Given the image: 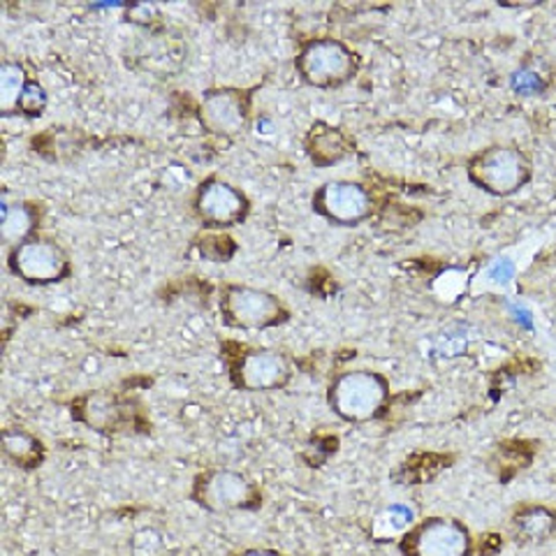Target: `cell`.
I'll list each match as a JSON object with an SVG mask.
<instances>
[{
    "mask_svg": "<svg viewBox=\"0 0 556 556\" xmlns=\"http://www.w3.org/2000/svg\"><path fill=\"white\" fill-rule=\"evenodd\" d=\"M28 75L20 63H3L0 67V110L3 114L20 112V100L28 86Z\"/></svg>",
    "mask_w": 556,
    "mask_h": 556,
    "instance_id": "17",
    "label": "cell"
},
{
    "mask_svg": "<svg viewBox=\"0 0 556 556\" xmlns=\"http://www.w3.org/2000/svg\"><path fill=\"white\" fill-rule=\"evenodd\" d=\"M392 402L390 380L380 371L353 369L332 378L327 388V406L339 420L369 425L388 413Z\"/></svg>",
    "mask_w": 556,
    "mask_h": 556,
    "instance_id": "1",
    "label": "cell"
},
{
    "mask_svg": "<svg viewBox=\"0 0 556 556\" xmlns=\"http://www.w3.org/2000/svg\"><path fill=\"white\" fill-rule=\"evenodd\" d=\"M362 67V59L353 47L337 38L306 40L294 59L300 79L313 89L332 91L353 81Z\"/></svg>",
    "mask_w": 556,
    "mask_h": 556,
    "instance_id": "4",
    "label": "cell"
},
{
    "mask_svg": "<svg viewBox=\"0 0 556 556\" xmlns=\"http://www.w3.org/2000/svg\"><path fill=\"white\" fill-rule=\"evenodd\" d=\"M40 223V206L33 202H14L3 200V223H0V239L10 247L33 239V232L38 230Z\"/></svg>",
    "mask_w": 556,
    "mask_h": 556,
    "instance_id": "16",
    "label": "cell"
},
{
    "mask_svg": "<svg viewBox=\"0 0 556 556\" xmlns=\"http://www.w3.org/2000/svg\"><path fill=\"white\" fill-rule=\"evenodd\" d=\"M228 374L239 392H276L290 386L294 364L271 348L239 345L237 353L228 355Z\"/></svg>",
    "mask_w": 556,
    "mask_h": 556,
    "instance_id": "6",
    "label": "cell"
},
{
    "mask_svg": "<svg viewBox=\"0 0 556 556\" xmlns=\"http://www.w3.org/2000/svg\"><path fill=\"white\" fill-rule=\"evenodd\" d=\"M510 533L521 545H543L556 538V510L543 503H521L510 517Z\"/></svg>",
    "mask_w": 556,
    "mask_h": 556,
    "instance_id": "14",
    "label": "cell"
},
{
    "mask_svg": "<svg viewBox=\"0 0 556 556\" xmlns=\"http://www.w3.org/2000/svg\"><path fill=\"white\" fill-rule=\"evenodd\" d=\"M10 271L26 286L47 288L56 286L73 274V265L63 247L51 239L33 237L28 241L16 243L8 255Z\"/></svg>",
    "mask_w": 556,
    "mask_h": 556,
    "instance_id": "8",
    "label": "cell"
},
{
    "mask_svg": "<svg viewBox=\"0 0 556 556\" xmlns=\"http://www.w3.org/2000/svg\"><path fill=\"white\" fill-rule=\"evenodd\" d=\"M190 501L212 515L255 513L263 508V490L239 471L230 468H206L190 484Z\"/></svg>",
    "mask_w": 556,
    "mask_h": 556,
    "instance_id": "3",
    "label": "cell"
},
{
    "mask_svg": "<svg viewBox=\"0 0 556 556\" xmlns=\"http://www.w3.org/2000/svg\"><path fill=\"white\" fill-rule=\"evenodd\" d=\"M0 441H3L5 457L14 466H20L22 471H35V468H40L47 459V447L42 439L26 431L24 427H5Z\"/></svg>",
    "mask_w": 556,
    "mask_h": 556,
    "instance_id": "15",
    "label": "cell"
},
{
    "mask_svg": "<svg viewBox=\"0 0 556 556\" xmlns=\"http://www.w3.org/2000/svg\"><path fill=\"white\" fill-rule=\"evenodd\" d=\"M220 318L232 329L263 332L286 325L290 308L267 290L228 283L220 288Z\"/></svg>",
    "mask_w": 556,
    "mask_h": 556,
    "instance_id": "5",
    "label": "cell"
},
{
    "mask_svg": "<svg viewBox=\"0 0 556 556\" xmlns=\"http://www.w3.org/2000/svg\"><path fill=\"white\" fill-rule=\"evenodd\" d=\"M304 149L313 165L327 169L355 153V139L337 126H329L325 121H316L306 132Z\"/></svg>",
    "mask_w": 556,
    "mask_h": 556,
    "instance_id": "13",
    "label": "cell"
},
{
    "mask_svg": "<svg viewBox=\"0 0 556 556\" xmlns=\"http://www.w3.org/2000/svg\"><path fill=\"white\" fill-rule=\"evenodd\" d=\"M513 89L521 96H538L545 91V77L538 73V67L525 65L513 75Z\"/></svg>",
    "mask_w": 556,
    "mask_h": 556,
    "instance_id": "19",
    "label": "cell"
},
{
    "mask_svg": "<svg viewBox=\"0 0 556 556\" xmlns=\"http://www.w3.org/2000/svg\"><path fill=\"white\" fill-rule=\"evenodd\" d=\"M311 206L320 218L329 220L332 225H343V228L362 225L376 212L371 190L348 179L327 181L320 188H316V193L311 198Z\"/></svg>",
    "mask_w": 556,
    "mask_h": 556,
    "instance_id": "9",
    "label": "cell"
},
{
    "mask_svg": "<svg viewBox=\"0 0 556 556\" xmlns=\"http://www.w3.org/2000/svg\"><path fill=\"white\" fill-rule=\"evenodd\" d=\"M73 417L102 433H121L130 420L128 406L116 394L91 392L73 402Z\"/></svg>",
    "mask_w": 556,
    "mask_h": 556,
    "instance_id": "12",
    "label": "cell"
},
{
    "mask_svg": "<svg viewBox=\"0 0 556 556\" xmlns=\"http://www.w3.org/2000/svg\"><path fill=\"white\" fill-rule=\"evenodd\" d=\"M198 251L208 263H228V260L235 255L237 243L232 237L223 235V232H208L198 239Z\"/></svg>",
    "mask_w": 556,
    "mask_h": 556,
    "instance_id": "18",
    "label": "cell"
},
{
    "mask_svg": "<svg viewBox=\"0 0 556 556\" xmlns=\"http://www.w3.org/2000/svg\"><path fill=\"white\" fill-rule=\"evenodd\" d=\"M466 177L494 198H510L533 179V163L519 147H486L466 163Z\"/></svg>",
    "mask_w": 556,
    "mask_h": 556,
    "instance_id": "2",
    "label": "cell"
},
{
    "mask_svg": "<svg viewBox=\"0 0 556 556\" xmlns=\"http://www.w3.org/2000/svg\"><path fill=\"white\" fill-rule=\"evenodd\" d=\"M47 110V93L38 81H28L26 91L20 100V112L16 114H24L28 118H38L42 116V112Z\"/></svg>",
    "mask_w": 556,
    "mask_h": 556,
    "instance_id": "20",
    "label": "cell"
},
{
    "mask_svg": "<svg viewBox=\"0 0 556 556\" xmlns=\"http://www.w3.org/2000/svg\"><path fill=\"white\" fill-rule=\"evenodd\" d=\"M232 556H286L283 552L271 549V547H247V549H239Z\"/></svg>",
    "mask_w": 556,
    "mask_h": 556,
    "instance_id": "21",
    "label": "cell"
},
{
    "mask_svg": "<svg viewBox=\"0 0 556 556\" xmlns=\"http://www.w3.org/2000/svg\"><path fill=\"white\" fill-rule=\"evenodd\" d=\"M251 96L239 89H212L202 96L200 124L206 132L235 137L249 124Z\"/></svg>",
    "mask_w": 556,
    "mask_h": 556,
    "instance_id": "11",
    "label": "cell"
},
{
    "mask_svg": "<svg viewBox=\"0 0 556 556\" xmlns=\"http://www.w3.org/2000/svg\"><path fill=\"white\" fill-rule=\"evenodd\" d=\"M195 214L212 230H225L249 218L251 202L239 188L223 179H206L195 193Z\"/></svg>",
    "mask_w": 556,
    "mask_h": 556,
    "instance_id": "10",
    "label": "cell"
},
{
    "mask_svg": "<svg viewBox=\"0 0 556 556\" xmlns=\"http://www.w3.org/2000/svg\"><path fill=\"white\" fill-rule=\"evenodd\" d=\"M402 556H473V535L457 517H427L399 535Z\"/></svg>",
    "mask_w": 556,
    "mask_h": 556,
    "instance_id": "7",
    "label": "cell"
}]
</instances>
